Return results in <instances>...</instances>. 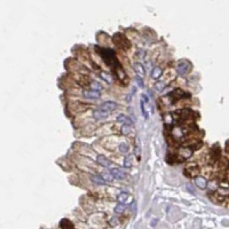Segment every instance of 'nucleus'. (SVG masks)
<instances>
[{
	"instance_id": "11",
	"label": "nucleus",
	"mask_w": 229,
	"mask_h": 229,
	"mask_svg": "<svg viewBox=\"0 0 229 229\" xmlns=\"http://www.w3.org/2000/svg\"><path fill=\"white\" fill-rule=\"evenodd\" d=\"M133 68H134V71L139 76H143L146 73V70H144V68H143V66L141 63H135Z\"/></svg>"
},
{
	"instance_id": "26",
	"label": "nucleus",
	"mask_w": 229,
	"mask_h": 229,
	"mask_svg": "<svg viewBox=\"0 0 229 229\" xmlns=\"http://www.w3.org/2000/svg\"><path fill=\"white\" fill-rule=\"evenodd\" d=\"M117 73H118V77H119V78H124V77H125V76H124V71L120 70V69L117 70Z\"/></svg>"
},
{
	"instance_id": "19",
	"label": "nucleus",
	"mask_w": 229,
	"mask_h": 229,
	"mask_svg": "<svg viewBox=\"0 0 229 229\" xmlns=\"http://www.w3.org/2000/svg\"><path fill=\"white\" fill-rule=\"evenodd\" d=\"M125 209H126V205H125L124 203H119V204L115 207V212H116V213H123V212L125 211Z\"/></svg>"
},
{
	"instance_id": "28",
	"label": "nucleus",
	"mask_w": 229,
	"mask_h": 229,
	"mask_svg": "<svg viewBox=\"0 0 229 229\" xmlns=\"http://www.w3.org/2000/svg\"><path fill=\"white\" fill-rule=\"evenodd\" d=\"M64 222H66V220H63V221H62V223H61V227H63V226H64ZM67 226H69V227H70V228H72V227H73V226H72V225H69V223H68V222H67Z\"/></svg>"
},
{
	"instance_id": "21",
	"label": "nucleus",
	"mask_w": 229,
	"mask_h": 229,
	"mask_svg": "<svg viewBox=\"0 0 229 229\" xmlns=\"http://www.w3.org/2000/svg\"><path fill=\"white\" fill-rule=\"evenodd\" d=\"M119 151H120L121 154L128 152V146H127L126 143H120V144H119Z\"/></svg>"
},
{
	"instance_id": "3",
	"label": "nucleus",
	"mask_w": 229,
	"mask_h": 229,
	"mask_svg": "<svg viewBox=\"0 0 229 229\" xmlns=\"http://www.w3.org/2000/svg\"><path fill=\"white\" fill-rule=\"evenodd\" d=\"M84 97L89 99V100H97L101 97V93L100 91H95V89H91V91H84Z\"/></svg>"
},
{
	"instance_id": "5",
	"label": "nucleus",
	"mask_w": 229,
	"mask_h": 229,
	"mask_svg": "<svg viewBox=\"0 0 229 229\" xmlns=\"http://www.w3.org/2000/svg\"><path fill=\"white\" fill-rule=\"evenodd\" d=\"M110 173L113 175V178L115 179H117V180H123V179H125V172L124 171H121L120 168H112L111 171H110Z\"/></svg>"
},
{
	"instance_id": "29",
	"label": "nucleus",
	"mask_w": 229,
	"mask_h": 229,
	"mask_svg": "<svg viewBox=\"0 0 229 229\" xmlns=\"http://www.w3.org/2000/svg\"><path fill=\"white\" fill-rule=\"evenodd\" d=\"M226 151H227V152L229 154V141L227 142V143H226Z\"/></svg>"
},
{
	"instance_id": "27",
	"label": "nucleus",
	"mask_w": 229,
	"mask_h": 229,
	"mask_svg": "<svg viewBox=\"0 0 229 229\" xmlns=\"http://www.w3.org/2000/svg\"><path fill=\"white\" fill-rule=\"evenodd\" d=\"M135 155L137 156V158H140V148L139 147H135Z\"/></svg>"
},
{
	"instance_id": "22",
	"label": "nucleus",
	"mask_w": 229,
	"mask_h": 229,
	"mask_svg": "<svg viewBox=\"0 0 229 229\" xmlns=\"http://www.w3.org/2000/svg\"><path fill=\"white\" fill-rule=\"evenodd\" d=\"M92 89H95V91H100L101 92V89H102V86L97 82V81H94V82H92Z\"/></svg>"
},
{
	"instance_id": "12",
	"label": "nucleus",
	"mask_w": 229,
	"mask_h": 229,
	"mask_svg": "<svg viewBox=\"0 0 229 229\" xmlns=\"http://www.w3.org/2000/svg\"><path fill=\"white\" fill-rule=\"evenodd\" d=\"M117 121L123 123V124H127V125H132V124H133V121L131 120L127 116H125V115H119V116L117 117Z\"/></svg>"
},
{
	"instance_id": "1",
	"label": "nucleus",
	"mask_w": 229,
	"mask_h": 229,
	"mask_svg": "<svg viewBox=\"0 0 229 229\" xmlns=\"http://www.w3.org/2000/svg\"><path fill=\"white\" fill-rule=\"evenodd\" d=\"M190 63L187 62V61H181L178 66H176V71H178V73L179 75H181V76H185L186 73H188L189 71H190Z\"/></svg>"
},
{
	"instance_id": "8",
	"label": "nucleus",
	"mask_w": 229,
	"mask_h": 229,
	"mask_svg": "<svg viewBox=\"0 0 229 229\" xmlns=\"http://www.w3.org/2000/svg\"><path fill=\"white\" fill-rule=\"evenodd\" d=\"M91 180H92V182H94L95 185H99V186L104 185V179L102 178V175H99V174L91 175Z\"/></svg>"
},
{
	"instance_id": "17",
	"label": "nucleus",
	"mask_w": 229,
	"mask_h": 229,
	"mask_svg": "<svg viewBox=\"0 0 229 229\" xmlns=\"http://www.w3.org/2000/svg\"><path fill=\"white\" fill-rule=\"evenodd\" d=\"M180 154H182V157L183 158H188L189 156H191V154H192V151L188 148H181L180 149Z\"/></svg>"
},
{
	"instance_id": "20",
	"label": "nucleus",
	"mask_w": 229,
	"mask_h": 229,
	"mask_svg": "<svg viewBox=\"0 0 229 229\" xmlns=\"http://www.w3.org/2000/svg\"><path fill=\"white\" fill-rule=\"evenodd\" d=\"M124 166L125 167H131L132 166V157L131 156H126L124 159Z\"/></svg>"
},
{
	"instance_id": "18",
	"label": "nucleus",
	"mask_w": 229,
	"mask_h": 229,
	"mask_svg": "<svg viewBox=\"0 0 229 229\" xmlns=\"http://www.w3.org/2000/svg\"><path fill=\"white\" fill-rule=\"evenodd\" d=\"M102 178L104 179V181H107V182H111L115 178H113V175L111 174L110 172H104V173H102Z\"/></svg>"
},
{
	"instance_id": "13",
	"label": "nucleus",
	"mask_w": 229,
	"mask_h": 229,
	"mask_svg": "<svg viewBox=\"0 0 229 229\" xmlns=\"http://www.w3.org/2000/svg\"><path fill=\"white\" fill-rule=\"evenodd\" d=\"M162 69L158 67H156L154 70H152V72H151V77L154 78V79H158L161 76H162Z\"/></svg>"
},
{
	"instance_id": "14",
	"label": "nucleus",
	"mask_w": 229,
	"mask_h": 229,
	"mask_svg": "<svg viewBox=\"0 0 229 229\" xmlns=\"http://www.w3.org/2000/svg\"><path fill=\"white\" fill-rule=\"evenodd\" d=\"M127 198H128V192H127V191H123V192H120V194L118 195L117 201L119 203H125L127 201Z\"/></svg>"
},
{
	"instance_id": "2",
	"label": "nucleus",
	"mask_w": 229,
	"mask_h": 229,
	"mask_svg": "<svg viewBox=\"0 0 229 229\" xmlns=\"http://www.w3.org/2000/svg\"><path fill=\"white\" fill-rule=\"evenodd\" d=\"M109 116V112L107 110H104V109H99V110H95L94 112H93V117H94V119L96 120H103V119H106V118H108Z\"/></svg>"
},
{
	"instance_id": "10",
	"label": "nucleus",
	"mask_w": 229,
	"mask_h": 229,
	"mask_svg": "<svg viewBox=\"0 0 229 229\" xmlns=\"http://www.w3.org/2000/svg\"><path fill=\"white\" fill-rule=\"evenodd\" d=\"M101 108L104 109V110H107V111H112V110H115V109L117 108V104L115 103V102H112V101H108V102H106V103H103L102 106H101Z\"/></svg>"
},
{
	"instance_id": "15",
	"label": "nucleus",
	"mask_w": 229,
	"mask_h": 229,
	"mask_svg": "<svg viewBox=\"0 0 229 229\" xmlns=\"http://www.w3.org/2000/svg\"><path fill=\"white\" fill-rule=\"evenodd\" d=\"M121 134L123 135H128L131 133V125H127V124H124L121 126V130H120Z\"/></svg>"
},
{
	"instance_id": "16",
	"label": "nucleus",
	"mask_w": 229,
	"mask_h": 229,
	"mask_svg": "<svg viewBox=\"0 0 229 229\" xmlns=\"http://www.w3.org/2000/svg\"><path fill=\"white\" fill-rule=\"evenodd\" d=\"M101 78L106 81L107 84H112V77H111V75H109L107 72H102L101 73Z\"/></svg>"
},
{
	"instance_id": "7",
	"label": "nucleus",
	"mask_w": 229,
	"mask_h": 229,
	"mask_svg": "<svg viewBox=\"0 0 229 229\" xmlns=\"http://www.w3.org/2000/svg\"><path fill=\"white\" fill-rule=\"evenodd\" d=\"M96 162H97V164H100L101 166H103V167H109L111 165V162L109 159H107L104 156H102V155L96 157Z\"/></svg>"
},
{
	"instance_id": "9",
	"label": "nucleus",
	"mask_w": 229,
	"mask_h": 229,
	"mask_svg": "<svg viewBox=\"0 0 229 229\" xmlns=\"http://www.w3.org/2000/svg\"><path fill=\"white\" fill-rule=\"evenodd\" d=\"M148 102V100H147V97L144 96V95H142V101H141V111H142V115H143V117L147 119L149 116H148V111H147V108H146V103Z\"/></svg>"
},
{
	"instance_id": "25",
	"label": "nucleus",
	"mask_w": 229,
	"mask_h": 229,
	"mask_svg": "<svg viewBox=\"0 0 229 229\" xmlns=\"http://www.w3.org/2000/svg\"><path fill=\"white\" fill-rule=\"evenodd\" d=\"M110 223H111V226H117L119 222H118V219H117V218H112V219L110 220Z\"/></svg>"
},
{
	"instance_id": "24",
	"label": "nucleus",
	"mask_w": 229,
	"mask_h": 229,
	"mask_svg": "<svg viewBox=\"0 0 229 229\" xmlns=\"http://www.w3.org/2000/svg\"><path fill=\"white\" fill-rule=\"evenodd\" d=\"M135 80H136V82H137V85H139V86H140L141 88H143V87H144V84H143V80H142V79H141V78H140L139 76H137V77L135 78Z\"/></svg>"
},
{
	"instance_id": "23",
	"label": "nucleus",
	"mask_w": 229,
	"mask_h": 229,
	"mask_svg": "<svg viewBox=\"0 0 229 229\" xmlns=\"http://www.w3.org/2000/svg\"><path fill=\"white\" fill-rule=\"evenodd\" d=\"M156 88H157L159 92H162L163 89L165 88V84H164L163 81H158V82L156 84Z\"/></svg>"
},
{
	"instance_id": "4",
	"label": "nucleus",
	"mask_w": 229,
	"mask_h": 229,
	"mask_svg": "<svg viewBox=\"0 0 229 229\" xmlns=\"http://www.w3.org/2000/svg\"><path fill=\"white\" fill-rule=\"evenodd\" d=\"M198 172H199V170L196 167V165H188L187 167H186V170H185V173L186 174H188L189 176H196V175L198 174Z\"/></svg>"
},
{
	"instance_id": "6",
	"label": "nucleus",
	"mask_w": 229,
	"mask_h": 229,
	"mask_svg": "<svg viewBox=\"0 0 229 229\" xmlns=\"http://www.w3.org/2000/svg\"><path fill=\"white\" fill-rule=\"evenodd\" d=\"M195 183H196V186H197L198 188H201V189H204L207 187V181H206V179H205L204 176H197V178L195 179Z\"/></svg>"
}]
</instances>
